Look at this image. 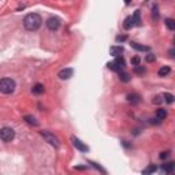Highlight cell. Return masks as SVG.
I'll list each match as a JSON object with an SVG mask.
<instances>
[{
    "mask_svg": "<svg viewBox=\"0 0 175 175\" xmlns=\"http://www.w3.org/2000/svg\"><path fill=\"white\" fill-rule=\"evenodd\" d=\"M41 23H43L41 17L36 13H30L23 18V26H25L26 30H29V32L37 30V29L41 26Z\"/></svg>",
    "mask_w": 175,
    "mask_h": 175,
    "instance_id": "1",
    "label": "cell"
},
{
    "mask_svg": "<svg viewBox=\"0 0 175 175\" xmlns=\"http://www.w3.org/2000/svg\"><path fill=\"white\" fill-rule=\"evenodd\" d=\"M15 90V81L11 78H3L0 80V92L4 95H11Z\"/></svg>",
    "mask_w": 175,
    "mask_h": 175,
    "instance_id": "2",
    "label": "cell"
},
{
    "mask_svg": "<svg viewBox=\"0 0 175 175\" xmlns=\"http://www.w3.org/2000/svg\"><path fill=\"white\" fill-rule=\"evenodd\" d=\"M15 137V131L11 127H3L0 129V140H3L4 142H10Z\"/></svg>",
    "mask_w": 175,
    "mask_h": 175,
    "instance_id": "3",
    "label": "cell"
},
{
    "mask_svg": "<svg viewBox=\"0 0 175 175\" xmlns=\"http://www.w3.org/2000/svg\"><path fill=\"white\" fill-rule=\"evenodd\" d=\"M123 67H125V60L122 56H116V59L114 62L108 63V69L112 70V71H122Z\"/></svg>",
    "mask_w": 175,
    "mask_h": 175,
    "instance_id": "4",
    "label": "cell"
},
{
    "mask_svg": "<svg viewBox=\"0 0 175 175\" xmlns=\"http://www.w3.org/2000/svg\"><path fill=\"white\" fill-rule=\"evenodd\" d=\"M41 136L44 137V140L47 141V142H49L52 147H55V148H59V140L56 138V137L54 136V134L52 133H49V131H45V130H44V131H41Z\"/></svg>",
    "mask_w": 175,
    "mask_h": 175,
    "instance_id": "5",
    "label": "cell"
},
{
    "mask_svg": "<svg viewBox=\"0 0 175 175\" xmlns=\"http://www.w3.org/2000/svg\"><path fill=\"white\" fill-rule=\"evenodd\" d=\"M45 23H47V28L49 29V30H52V32L58 30V29L60 28V19H59V18H55V17L49 18Z\"/></svg>",
    "mask_w": 175,
    "mask_h": 175,
    "instance_id": "6",
    "label": "cell"
},
{
    "mask_svg": "<svg viewBox=\"0 0 175 175\" xmlns=\"http://www.w3.org/2000/svg\"><path fill=\"white\" fill-rule=\"evenodd\" d=\"M71 141H73V145L77 148L78 151H81V152H88V151H89V148H88L86 145H85L80 138H77V137H73Z\"/></svg>",
    "mask_w": 175,
    "mask_h": 175,
    "instance_id": "7",
    "label": "cell"
},
{
    "mask_svg": "<svg viewBox=\"0 0 175 175\" xmlns=\"http://www.w3.org/2000/svg\"><path fill=\"white\" fill-rule=\"evenodd\" d=\"M73 69H70V67H67V69H63V70H60L59 71V74H58V77L60 78V80H70V78L73 77Z\"/></svg>",
    "mask_w": 175,
    "mask_h": 175,
    "instance_id": "8",
    "label": "cell"
},
{
    "mask_svg": "<svg viewBox=\"0 0 175 175\" xmlns=\"http://www.w3.org/2000/svg\"><path fill=\"white\" fill-rule=\"evenodd\" d=\"M110 52H111V55L112 56H121L122 54H123V48H122L121 45H114V47H111L110 48Z\"/></svg>",
    "mask_w": 175,
    "mask_h": 175,
    "instance_id": "9",
    "label": "cell"
},
{
    "mask_svg": "<svg viewBox=\"0 0 175 175\" xmlns=\"http://www.w3.org/2000/svg\"><path fill=\"white\" fill-rule=\"evenodd\" d=\"M131 45V48H134V49H137V51H140V52H148V51H151V48L149 47H145V45H141V44L138 43H131L130 44Z\"/></svg>",
    "mask_w": 175,
    "mask_h": 175,
    "instance_id": "10",
    "label": "cell"
},
{
    "mask_svg": "<svg viewBox=\"0 0 175 175\" xmlns=\"http://www.w3.org/2000/svg\"><path fill=\"white\" fill-rule=\"evenodd\" d=\"M163 171L167 174H171V172H174V170H175V164L172 162H170V163H166V164H163Z\"/></svg>",
    "mask_w": 175,
    "mask_h": 175,
    "instance_id": "11",
    "label": "cell"
},
{
    "mask_svg": "<svg viewBox=\"0 0 175 175\" xmlns=\"http://www.w3.org/2000/svg\"><path fill=\"white\" fill-rule=\"evenodd\" d=\"M127 101L130 104H138L140 103V96L137 93H131V95L127 96Z\"/></svg>",
    "mask_w": 175,
    "mask_h": 175,
    "instance_id": "12",
    "label": "cell"
},
{
    "mask_svg": "<svg viewBox=\"0 0 175 175\" xmlns=\"http://www.w3.org/2000/svg\"><path fill=\"white\" fill-rule=\"evenodd\" d=\"M170 73H171V69H170L168 66H163V67H160L159 71H157L159 77H166V75H168Z\"/></svg>",
    "mask_w": 175,
    "mask_h": 175,
    "instance_id": "13",
    "label": "cell"
},
{
    "mask_svg": "<svg viewBox=\"0 0 175 175\" xmlns=\"http://www.w3.org/2000/svg\"><path fill=\"white\" fill-rule=\"evenodd\" d=\"M119 80H121L122 82H129V81L131 80V77H130V74H129V73L119 71Z\"/></svg>",
    "mask_w": 175,
    "mask_h": 175,
    "instance_id": "14",
    "label": "cell"
},
{
    "mask_svg": "<svg viewBox=\"0 0 175 175\" xmlns=\"http://www.w3.org/2000/svg\"><path fill=\"white\" fill-rule=\"evenodd\" d=\"M32 92L34 93V95H41V93H44V86L41 84H36L32 88Z\"/></svg>",
    "mask_w": 175,
    "mask_h": 175,
    "instance_id": "15",
    "label": "cell"
},
{
    "mask_svg": "<svg viewBox=\"0 0 175 175\" xmlns=\"http://www.w3.org/2000/svg\"><path fill=\"white\" fill-rule=\"evenodd\" d=\"M166 116H167V111H166V110L160 108V110L156 111V118H157L159 121H164Z\"/></svg>",
    "mask_w": 175,
    "mask_h": 175,
    "instance_id": "16",
    "label": "cell"
},
{
    "mask_svg": "<svg viewBox=\"0 0 175 175\" xmlns=\"http://www.w3.org/2000/svg\"><path fill=\"white\" fill-rule=\"evenodd\" d=\"M26 122H28L29 125H33V126H37L39 125V122H37V119L34 116H32V115H26V116L23 118Z\"/></svg>",
    "mask_w": 175,
    "mask_h": 175,
    "instance_id": "17",
    "label": "cell"
},
{
    "mask_svg": "<svg viewBox=\"0 0 175 175\" xmlns=\"http://www.w3.org/2000/svg\"><path fill=\"white\" fill-rule=\"evenodd\" d=\"M131 22H133V25H137L138 26L141 23V19H140V11L137 10L136 13H134V15L131 17Z\"/></svg>",
    "mask_w": 175,
    "mask_h": 175,
    "instance_id": "18",
    "label": "cell"
},
{
    "mask_svg": "<svg viewBox=\"0 0 175 175\" xmlns=\"http://www.w3.org/2000/svg\"><path fill=\"white\" fill-rule=\"evenodd\" d=\"M163 101L171 104V103L174 101V96L171 95V93H164V95H163Z\"/></svg>",
    "mask_w": 175,
    "mask_h": 175,
    "instance_id": "19",
    "label": "cell"
},
{
    "mask_svg": "<svg viewBox=\"0 0 175 175\" xmlns=\"http://www.w3.org/2000/svg\"><path fill=\"white\" fill-rule=\"evenodd\" d=\"M164 23H166V26L170 29V30H174L175 29V22H174V19H171V18H167V19L164 21Z\"/></svg>",
    "mask_w": 175,
    "mask_h": 175,
    "instance_id": "20",
    "label": "cell"
},
{
    "mask_svg": "<svg viewBox=\"0 0 175 175\" xmlns=\"http://www.w3.org/2000/svg\"><path fill=\"white\" fill-rule=\"evenodd\" d=\"M156 170H157V168H156V166L151 164V166H148L147 168H144V170H142V174H153Z\"/></svg>",
    "mask_w": 175,
    "mask_h": 175,
    "instance_id": "21",
    "label": "cell"
},
{
    "mask_svg": "<svg viewBox=\"0 0 175 175\" xmlns=\"http://www.w3.org/2000/svg\"><path fill=\"white\" fill-rule=\"evenodd\" d=\"M133 26V22H131V17H127L125 19V22H123V28L126 29V30H129L130 28Z\"/></svg>",
    "mask_w": 175,
    "mask_h": 175,
    "instance_id": "22",
    "label": "cell"
},
{
    "mask_svg": "<svg viewBox=\"0 0 175 175\" xmlns=\"http://www.w3.org/2000/svg\"><path fill=\"white\" fill-rule=\"evenodd\" d=\"M134 73H136V74H144L145 73V67L140 66V64L134 66Z\"/></svg>",
    "mask_w": 175,
    "mask_h": 175,
    "instance_id": "23",
    "label": "cell"
},
{
    "mask_svg": "<svg viewBox=\"0 0 175 175\" xmlns=\"http://www.w3.org/2000/svg\"><path fill=\"white\" fill-rule=\"evenodd\" d=\"M145 60H147L148 63H152V62H155L156 60V56L153 54H148L147 56H145Z\"/></svg>",
    "mask_w": 175,
    "mask_h": 175,
    "instance_id": "24",
    "label": "cell"
},
{
    "mask_svg": "<svg viewBox=\"0 0 175 175\" xmlns=\"http://www.w3.org/2000/svg\"><path fill=\"white\" fill-rule=\"evenodd\" d=\"M152 17H153V19L156 21L159 18V10H157V6L153 7V13H152Z\"/></svg>",
    "mask_w": 175,
    "mask_h": 175,
    "instance_id": "25",
    "label": "cell"
},
{
    "mask_svg": "<svg viewBox=\"0 0 175 175\" xmlns=\"http://www.w3.org/2000/svg\"><path fill=\"white\" fill-rule=\"evenodd\" d=\"M153 103H155V104H160V103H163V96H156V97L153 99Z\"/></svg>",
    "mask_w": 175,
    "mask_h": 175,
    "instance_id": "26",
    "label": "cell"
},
{
    "mask_svg": "<svg viewBox=\"0 0 175 175\" xmlns=\"http://www.w3.org/2000/svg\"><path fill=\"white\" fill-rule=\"evenodd\" d=\"M170 156V152H163V153H160V159L162 160H164V159H167Z\"/></svg>",
    "mask_w": 175,
    "mask_h": 175,
    "instance_id": "27",
    "label": "cell"
},
{
    "mask_svg": "<svg viewBox=\"0 0 175 175\" xmlns=\"http://www.w3.org/2000/svg\"><path fill=\"white\" fill-rule=\"evenodd\" d=\"M131 64H134V66H137V64H140V58H133L131 59Z\"/></svg>",
    "mask_w": 175,
    "mask_h": 175,
    "instance_id": "28",
    "label": "cell"
},
{
    "mask_svg": "<svg viewBox=\"0 0 175 175\" xmlns=\"http://www.w3.org/2000/svg\"><path fill=\"white\" fill-rule=\"evenodd\" d=\"M126 39H127L126 36H118V37H116V41H118V43H122V41H125Z\"/></svg>",
    "mask_w": 175,
    "mask_h": 175,
    "instance_id": "29",
    "label": "cell"
},
{
    "mask_svg": "<svg viewBox=\"0 0 175 175\" xmlns=\"http://www.w3.org/2000/svg\"><path fill=\"white\" fill-rule=\"evenodd\" d=\"M170 56L174 58V49H170Z\"/></svg>",
    "mask_w": 175,
    "mask_h": 175,
    "instance_id": "30",
    "label": "cell"
},
{
    "mask_svg": "<svg viewBox=\"0 0 175 175\" xmlns=\"http://www.w3.org/2000/svg\"><path fill=\"white\" fill-rule=\"evenodd\" d=\"M130 2H131V0H125V4H129Z\"/></svg>",
    "mask_w": 175,
    "mask_h": 175,
    "instance_id": "31",
    "label": "cell"
}]
</instances>
